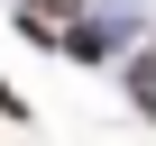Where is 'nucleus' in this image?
Wrapping results in <instances>:
<instances>
[{
	"label": "nucleus",
	"mask_w": 156,
	"mask_h": 146,
	"mask_svg": "<svg viewBox=\"0 0 156 146\" xmlns=\"http://www.w3.org/2000/svg\"><path fill=\"white\" fill-rule=\"evenodd\" d=\"M129 91H138V110H156V64H129Z\"/></svg>",
	"instance_id": "nucleus-1"
},
{
	"label": "nucleus",
	"mask_w": 156,
	"mask_h": 146,
	"mask_svg": "<svg viewBox=\"0 0 156 146\" xmlns=\"http://www.w3.org/2000/svg\"><path fill=\"white\" fill-rule=\"evenodd\" d=\"M28 9H37V18H73L83 0H28Z\"/></svg>",
	"instance_id": "nucleus-2"
},
{
	"label": "nucleus",
	"mask_w": 156,
	"mask_h": 146,
	"mask_svg": "<svg viewBox=\"0 0 156 146\" xmlns=\"http://www.w3.org/2000/svg\"><path fill=\"white\" fill-rule=\"evenodd\" d=\"M0 119H19V91H9V82H0Z\"/></svg>",
	"instance_id": "nucleus-3"
}]
</instances>
